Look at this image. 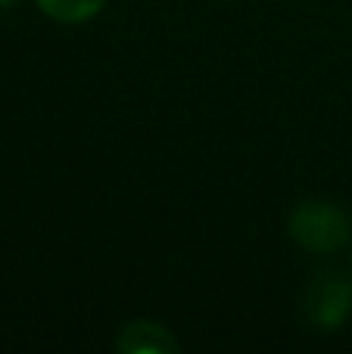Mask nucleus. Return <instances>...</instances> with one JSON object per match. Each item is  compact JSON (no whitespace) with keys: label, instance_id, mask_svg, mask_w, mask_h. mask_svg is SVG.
Wrapping results in <instances>:
<instances>
[{"label":"nucleus","instance_id":"1","mask_svg":"<svg viewBox=\"0 0 352 354\" xmlns=\"http://www.w3.org/2000/svg\"><path fill=\"white\" fill-rule=\"evenodd\" d=\"M290 236L303 249L328 255V252H337L349 243L352 218L337 202H324V199L299 202L290 214Z\"/></svg>","mask_w":352,"mask_h":354},{"label":"nucleus","instance_id":"4","mask_svg":"<svg viewBox=\"0 0 352 354\" xmlns=\"http://www.w3.org/2000/svg\"><path fill=\"white\" fill-rule=\"evenodd\" d=\"M41 12L56 22H87L106 6V0H37Z\"/></svg>","mask_w":352,"mask_h":354},{"label":"nucleus","instance_id":"2","mask_svg":"<svg viewBox=\"0 0 352 354\" xmlns=\"http://www.w3.org/2000/svg\"><path fill=\"white\" fill-rule=\"evenodd\" d=\"M352 311V286L343 277H318L306 292V314L318 326H340Z\"/></svg>","mask_w":352,"mask_h":354},{"label":"nucleus","instance_id":"3","mask_svg":"<svg viewBox=\"0 0 352 354\" xmlns=\"http://www.w3.org/2000/svg\"><path fill=\"white\" fill-rule=\"evenodd\" d=\"M116 348L122 354H175L181 345L162 324L134 320V324L122 326V333L116 339Z\"/></svg>","mask_w":352,"mask_h":354},{"label":"nucleus","instance_id":"5","mask_svg":"<svg viewBox=\"0 0 352 354\" xmlns=\"http://www.w3.org/2000/svg\"><path fill=\"white\" fill-rule=\"evenodd\" d=\"M10 3H16V0H0V6H10Z\"/></svg>","mask_w":352,"mask_h":354}]
</instances>
